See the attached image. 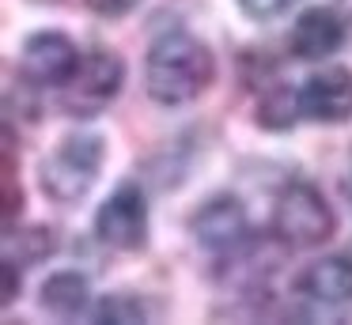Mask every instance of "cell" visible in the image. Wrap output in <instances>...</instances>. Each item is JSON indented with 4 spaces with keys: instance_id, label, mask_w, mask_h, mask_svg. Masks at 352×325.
<instances>
[{
    "instance_id": "cell-1",
    "label": "cell",
    "mask_w": 352,
    "mask_h": 325,
    "mask_svg": "<svg viewBox=\"0 0 352 325\" xmlns=\"http://www.w3.org/2000/svg\"><path fill=\"white\" fill-rule=\"evenodd\" d=\"M216 80V57L201 38L186 30L155 38L144 57V87L160 106H186L208 91Z\"/></svg>"
},
{
    "instance_id": "cell-2",
    "label": "cell",
    "mask_w": 352,
    "mask_h": 325,
    "mask_svg": "<svg viewBox=\"0 0 352 325\" xmlns=\"http://www.w3.org/2000/svg\"><path fill=\"white\" fill-rule=\"evenodd\" d=\"M102 159H107V144H102L99 133L65 136L54 148V155L42 159V170H38L42 193L57 204H72L80 197H87L102 170Z\"/></svg>"
},
{
    "instance_id": "cell-3",
    "label": "cell",
    "mask_w": 352,
    "mask_h": 325,
    "mask_svg": "<svg viewBox=\"0 0 352 325\" xmlns=\"http://www.w3.org/2000/svg\"><path fill=\"white\" fill-rule=\"evenodd\" d=\"M337 219L311 181H288L273 201V234L288 249H314L333 238Z\"/></svg>"
},
{
    "instance_id": "cell-4",
    "label": "cell",
    "mask_w": 352,
    "mask_h": 325,
    "mask_svg": "<svg viewBox=\"0 0 352 325\" xmlns=\"http://www.w3.org/2000/svg\"><path fill=\"white\" fill-rule=\"evenodd\" d=\"M125 83V65L118 53L110 49H91L84 53L76 76L61 87V98H65V110L76 113V117H91L99 113L102 106H110L118 98Z\"/></svg>"
},
{
    "instance_id": "cell-5",
    "label": "cell",
    "mask_w": 352,
    "mask_h": 325,
    "mask_svg": "<svg viewBox=\"0 0 352 325\" xmlns=\"http://www.w3.org/2000/svg\"><path fill=\"white\" fill-rule=\"evenodd\" d=\"M95 234L110 249H140L148 242V201L144 189L125 181L95 212Z\"/></svg>"
},
{
    "instance_id": "cell-6",
    "label": "cell",
    "mask_w": 352,
    "mask_h": 325,
    "mask_svg": "<svg viewBox=\"0 0 352 325\" xmlns=\"http://www.w3.org/2000/svg\"><path fill=\"white\" fill-rule=\"evenodd\" d=\"M84 53L76 49L69 34L61 30H38L23 42V53H19V76L34 87H57L61 91L65 83L76 76Z\"/></svg>"
},
{
    "instance_id": "cell-7",
    "label": "cell",
    "mask_w": 352,
    "mask_h": 325,
    "mask_svg": "<svg viewBox=\"0 0 352 325\" xmlns=\"http://www.w3.org/2000/svg\"><path fill=\"white\" fill-rule=\"evenodd\" d=\"M299 110H303V117L318 121V125L352 121V72L341 65L311 72L299 87Z\"/></svg>"
},
{
    "instance_id": "cell-8",
    "label": "cell",
    "mask_w": 352,
    "mask_h": 325,
    "mask_svg": "<svg viewBox=\"0 0 352 325\" xmlns=\"http://www.w3.org/2000/svg\"><path fill=\"white\" fill-rule=\"evenodd\" d=\"M193 238L208 249V254H228L239 249L250 234L246 223V208L239 197H212L208 204H201L197 216H193Z\"/></svg>"
},
{
    "instance_id": "cell-9",
    "label": "cell",
    "mask_w": 352,
    "mask_h": 325,
    "mask_svg": "<svg viewBox=\"0 0 352 325\" xmlns=\"http://www.w3.org/2000/svg\"><path fill=\"white\" fill-rule=\"evenodd\" d=\"M344 38H349V23L337 8H307L292 27L288 45L292 57L299 60H326L344 45Z\"/></svg>"
},
{
    "instance_id": "cell-10",
    "label": "cell",
    "mask_w": 352,
    "mask_h": 325,
    "mask_svg": "<svg viewBox=\"0 0 352 325\" xmlns=\"http://www.w3.org/2000/svg\"><path fill=\"white\" fill-rule=\"evenodd\" d=\"M296 291L318 306H344L352 302V261L341 254L311 261L296 276Z\"/></svg>"
},
{
    "instance_id": "cell-11",
    "label": "cell",
    "mask_w": 352,
    "mask_h": 325,
    "mask_svg": "<svg viewBox=\"0 0 352 325\" xmlns=\"http://www.w3.org/2000/svg\"><path fill=\"white\" fill-rule=\"evenodd\" d=\"M42 306L57 317H76L87 306V276H80V272H54L42 284Z\"/></svg>"
},
{
    "instance_id": "cell-12",
    "label": "cell",
    "mask_w": 352,
    "mask_h": 325,
    "mask_svg": "<svg viewBox=\"0 0 352 325\" xmlns=\"http://www.w3.org/2000/svg\"><path fill=\"white\" fill-rule=\"evenodd\" d=\"M299 117H303V110H299V91L276 83V87H269L265 95H261V102H258V125L261 128L284 133V128H292Z\"/></svg>"
},
{
    "instance_id": "cell-13",
    "label": "cell",
    "mask_w": 352,
    "mask_h": 325,
    "mask_svg": "<svg viewBox=\"0 0 352 325\" xmlns=\"http://www.w3.org/2000/svg\"><path fill=\"white\" fill-rule=\"evenodd\" d=\"M144 302L137 299V295H129V291H114V295H107V299L95 306V322H122V325H129V322H144Z\"/></svg>"
},
{
    "instance_id": "cell-14",
    "label": "cell",
    "mask_w": 352,
    "mask_h": 325,
    "mask_svg": "<svg viewBox=\"0 0 352 325\" xmlns=\"http://www.w3.org/2000/svg\"><path fill=\"white\" fill-rule=\"evenodd\" d=\"M292 4H296V0H239L243 15H250V19H276V15H284Z\"/></svg>"
},
{
    "instance_id": "cell-15",
    "label": "cell",
    "mask_w": 352,
    "mask_h": 325,
    "mask_svg": "<svg viewBox=\"0 0 352 325\" xmlns=\"http://www.w3.org/2000/svg\"><path fill=\"white\" fill-rule=\"evenodd\" d=\"M137 4H140V0H87V8H91V12H99V15H107V19L129 15Z\"/></svg>"
},
{
    "instance_id": "cell-16",
    "label": "cell",
    "mask_w": 352,
    "mask_h": 325,
    "mask_svg": "<svg viewBox=\"0 0 352 325\" xmlns=\"http://www.w3.org/2000/svg\"><path fill=\"white\" fill-rule=\"evenodd\" d=\"M0 272H4V295H0V302H4V306H12V299H16V291H19L16 257H8V254H4V265H0Z\"/></svg>"
}]
</instances>
